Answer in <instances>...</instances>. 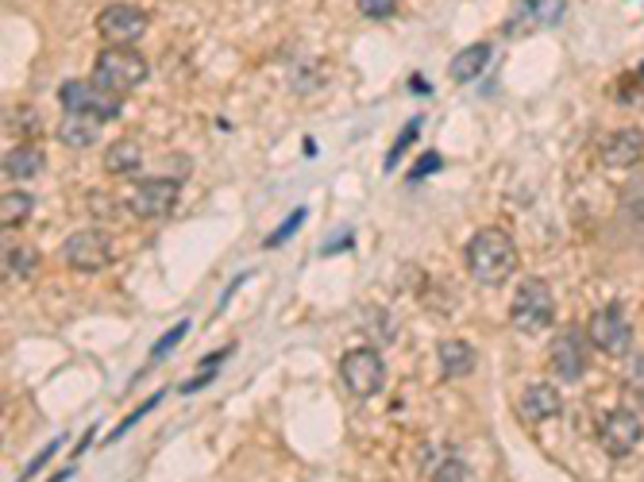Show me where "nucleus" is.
<instances>
[{"instance_id":"nucleus-16","label":"nucleus","mask_w":644,"mask_h":482,"mask_svg":"<svg viewBox=\"0 0 644 482\" xmlns=\"http://www.w3.org/2000/svg\"><path fill=\"white\" fill-rule=\"evenodd\" d=\"M58 140H62L70 151H90V148H97V143H101V120H93V116L66 113V120L58 124Z\"/></svg>"},{"instance_id":"nucleus-32","label":"nucleus","mask_w":644,"mask_h":482,"mask_svg":"<svg viewBox=\"0 0 644 482\" xmlns=\"http://www.w3.org/2000/svg\"><path fill=\"white\" fill-rule=\"evenodd\" d=\"M58 448H62V440H50V444H47V448H43V451H39V456H35V459H32V463H27V467H24V479H32V474H39V471H43V467H47V463H50V456H55V451H58Z\"/></svg>"},{"instance_id":"nucleus-1","label":"nucleus","mask_w":644,"mask_h":482,"mask_svg":"<svg viewBox=\"0 0 644 482\" xmlns=\"http://www.w3.org/2000/svg\"><path fill=\"white\" fill-rule=\"evenodd\" d=\"M467 270H471V279L479 286H502L517 274V244L510 239V232L502 228H479L471 239H467Z\"/></svg>"},{"instance_id":"nucleus-23","label":"nucleus","mask_w":644,"mask_h":482,"mask_svg":"<svg viewBox=\"0 0 644 482\" xmlns=\"http://www.w3.org/2000/svg\"><path fill=\"white\" fill-rule=\"evenodd\" d=\"M421 128H424V116H413V120L401 128V136L394 140V148H390V155H386V171H394V166L401 163V155H406L409 148H413V140L421 136Z\"/></svg>"},{"instance_id":"nucleus-26","label":"nucleus","mask_w":644,"mask_h":482,"mask_svg":"<svg viewBox=\"0 0 644 482\" xmlns=\"http://www.w3.org/2000/svg\"><path fill=\"white\" fill-rule=\"evenodd\" d=\"M625 393L636 398V405H644V352L633 355L625 367Z\"/></svg>"},{"instance_id":"nucleus-13","label":"nucleus","mask_w":644,"mask_h":482,"mask_svg":"<svg viewBox=\"0 0 644 482\" xmlns=\"http://www.w3.org/2000/svg\"><path fill=\"white\" fill-rule=\"evenodd\" d=\"M644 158V131L641 128H621L602 143V163L610 171H633Z\"/></svg>"},{"instance_id":"nucleus-8","label":"nucleus","mask_w":644,"mask_h":482,"mask_svg":"<svg viewBox=\"0 0 644 482\" xmlns=\"http://www.w3.org/2000/svg\"><path fill=\"white\" fill-rule=\"evenodd\" d=\"M587 336L602 355H625L633 343V325L625 317V305L610 302L587 320Z\"/></svg>"},{"instance_id":"nucleus-17","label":"nucleus","mask_w":644,"mask_h":482,"mask_svg":"<svg viewBox=\"0 0 644 482\" xmlns=\"http://www.w3.org/2000/svg\"><path fill=\"white\" fill-rule=\"evenodd\" d=\"M490 55H494L490 43H471V47H464L456 58H452V82H459V85L475 82V78L490 66Z\"/></svg>"},{"instance_id":"nucleus-22","label":"nucleus","mask_w":644,"mask_h":482,"mask_svg":"<svg viewBox=\"0 0 644 482\" xmlns=\"http://www.w3.org/2000/svg\"><path fill=\"white\" fill-rule=\"evenodd\" d=\"M4 128L16 131V136H43V120L35 116V108H27V105L4 113Z\"/></svg>"},{"instance_id":"nucleus-24","label":"nucleus","mask_w":644,"mask_h":482,"mask_svg":"<svg viewBox=\"0 0 644 482\" xmlns=\"http://www.w3.org/2000/svg\"><path fill=\"white\" fill-rule=\"evenodd\" d=\"M90 209H93L97 221H120L124 213H131L128 201H116L113 193H97V189L90 193Z\"/></svg>"},{"instance_id":"nucleus-5","label":"nucleus","mask_w":644,"mask_h":482,"mask_svg":"<svg viewBox=\"0 0 644 482\" xmlns=\"http://www.w3.org/2000/svg\"><path fill=\"white\" fill-rule=\"evenodd\" d=\"M340 378L343 386H348L351 398H375L378 390L386 386V363L383 355L375 352V348H351V352H343L340 360Z\"/></svg>"},{"instance_id":"nucleus-2","label":"nucleus","mask_w":644,"mask_h":482,"mask_svg":"<svg viewBox=\"0 0 644 482\" xmlns=\"http://www.w3.org/2000/svg\"><path fill=\"white\" fill-rule=\"evenodd\" d=\"M151 74L148 58L139 55L136 47H105L93 62V82L113 97H128L136 85H143Z\"/></svg>"},{"instance_id":"nucleus-21","label":"nucleus","mask_w":644,"mask_h":482,"mask_svg":"<svg viewBox=\"0 0 644 482\" xmlns=\"http://www.w3.org/2000/svg\"><path fill=\"white\" fill-rule=\"evenodd\" d=\"M35 270H39V251L27 244H9L4 247V274L12 279H32Z\"/></svg>"},{"instance_id":"nucleus-28","label":"nucleus","mask_w":644,"mask_h":482,"mask_svg":"<svg viewBox=\"0 0 644 482\" xmlns=\"http://www.w3.org/2000/svg\"><path fill=\"white\" fill-rule=\"evenodd\" d=\"M186 332H189V320H178V325H174L171 332H166V340H159L155 348H151V363L163 360V355H171L174 348H178V343L186 340Z\"/></svg>"},{"instance_id":"nucleus-25","label":"nucleus","mask_w":644,"mask_h":482,"mask_svg":"<svg viewBox=\"0 0 644 482\" xmlns=\"http://www.w3.org/2000/svg\"><path fill=\"white\" fill-rule=\"evenodd\" d=\"M433 482H471V474H467V463L459 456H452V451H444L441 463L433 467Z\"/></svg>"},{"instance_id":"nucleus-20","label":"nucleus","mask_w":644,"mask_h":482,"mask_svg":"<svg viewBox=\"0 0 644 482\" xmlns=\"http://www.w3.org/2000/svg\"><path fill=\"white\" fill-rule=\"evenodd\" d=\"M35 213V197L24 193V189H12V193H4V201H0V221H4V228H20V224H27Z\"/></svg>"},{"instance_id":"nucleus-6","label":"nucleus","mask_w":644,"mask_h":482,"mask_svg":"<svg viewBox=\"0 0 644 482\" xmlns=\"http://www.w3.org/2000/svg\"><path fill=\"white\" fill-rule=\"evenodd\" d=\"M62 259L70 262V267H74L78 274H101V270L113 267V259H116L113 236H108V232H101V228H82V232H74V236L66 239Z\"/></svg>"},{"instance_id":"nucleus-30","label":"nucleus","mask_w":644,"mask_h":482,"mask_svg":"<svg viewBox=\"0 0 644 482\" xmlns=\"http://www.w3.org/2000/svg\"><path fill=\"white\" fill-rule=\"evenodd\" d=\"M436 171H444V158L436 155V151H429V155L417 158V166L409 171V181H424L429 174H436Z\"/></svg>"},{"instance_id":"nucleus-27","label":"nucleus","mask_w":644,"mask_h":482,"mask_svg":"<svg viewBox=\"0 0 644 482\" xmlns=\"http://www.w3.org/2000/svg\"><path fill=\"white\" fill-rule=\"evenodd\" d=\"M305 213H309V209H294V213H290V221H282V224H278V228L267 236V247H282L285 239L294 236V232L305 224Z\"/></svg>"},{"instance_id":"nucleus-7","label":"nucleus","mask_w":644,"mask_h":482,"mask_svg":"<svg viewBox=\"0 0 644 482\" xmlns=\"http://www.w3.org/2000/svg\"><path fill=\"white\" fill-rule=\"evenodd\" d=\"M58 105H62L66 113L93 116V120L108 124V120H116V116H120L124 97L105 93L97 82H66L62 90H58Z\"/></svg>"},{"instance_id":"nucleus-10","label":"nucleus","mask_w":644,"mask_h":482,"mask_svg":"<svg viewBox=\"0 0 644 482\" xmlns=\"http://www.w3.org/2000/svg\"><path fill=\"white\" fill-rule=\"evenodd\" d=\"M641 440H644V425H641V418H636V409H625V405L610 409L602 418V425H598V444H602L613 459L633 456V451L641 448Z\"/></svg>"},{"instance_id":"nucleus-12","label":"nucleus","mask_w":644,"mask_h":482,"mask_svg":"<svg viewBox=\"0 0 644 482\" xmlns=\"http://www.w3.org/2000/svg\"><path fill=\"white\" fill-rule=\"evenodd\" d=\"M517 409H522V418L529 425H545V421L560 418L563 413V398L552 383H529L517 398Z\"/></svg>"},{"instance_id":"nucleus-11","label":"nucleus","mask_w":644,"mask_h":482,"mask_svg":"<svg viewBox=\"0 0 644 482\" xmlns=\"http://www.w3.org/2000/svg\"><path fill=\"white\" fill-rule=\"evenodd\" d=\"M97 32L108 47H136L148 35V12L136 4H108L97 16Z\"/></svg>"},{"instance_id":"nucleus-33","label":"nucleus","mask_w":644,"mask_h":482,"mask_svg":"<svg viewBox=\"0 0 644 482\" xmlns=\"http://www.w3.org/2000/svg\"><path fill=\"white\" fill-rule=\"evenodd\" d=\"M343 247H351V232H348V236H336L332 244L325 247V255H336V251H343Z\"/></svg>"},{"instance_id":"nucleus-14","label":"nucleus","mask_w":644,"mask_h":482,"mask_svg":"<svg viewBox=\"0 0 644 482\" xmlns=\"http://www.w3.org/2000/svg\"><path fill=\"white\" fill-rule=\"evenodd\" d=\"M567 12V0H522L517 16L506 24L510 35L525 32V27H555Z\"/></svg>"},{"instance_id":"nucleus-34","label":"nucleus","mask_w":644,"mask_h":482,"mask_svg":"<svg viewBox=\"0 0 644 482\" xmlns=\"http://www.w3.org/2000/svg\"><path fill=\"white\" fill-rule=\"evenodd\" d=\"M641 78H644V66H641Z\"/></svg>"},{"instance_id":"nucleus-31","label":"nucleus","mask_w":644,"mask_h":482,"mask_svg":"<svg viewBox=\"0 0 644 482\" xmlns=\"http://www.w3.org/2000/svg\"><path fill=\"white\" fill-rule=\"evenodd\" d=\"M159 401H163V393H155V398H148V405H143V409H136V413H131V418H128V421H124V425H120V428H116V433H113V436H108V440H120V436H124V433H128V428H131V425H136V421H143V418H148V413H151V409H155V405H159Z\"/></svg>"},{"instance_id":"nucleus-4","label":"nucleus","mask_w":644,"mask_h":482,"mask_svg":"<svg viewBox=\"0 0 644 482\" xmlns=\"http://www.w3.org/2000/svg\"><path fill=\"white\" fill-rule=\"evenodd\" d=\"M548 367H552L555 378H563V383H583V375H587L590 367V336L583 332L579 325H563V332L552 340V348H548Z\"/></svg>"},{"instance_id":"nucleus-3","label":"nucleus","mask_w":644,"mask_h":482,"mask_svg":"<svg viewBox=\"0 0 644 482\" xmlns=\"http://www.w3.org/2000/svg\"><path fill=\"white\" fill-rule=\"evenodd\" d=\"M510 320H514V328L525 336L545 332V328L555 320L552 286H548L545 279H525L522 286H517L514 302H510Z\"/></svg>"},{"instance_id":"nucleus-19","label":"nucleus","mask_w":644,"mask_h":482,"mask_svg":"<svg viewBox=\"0 0 644 482\" xmlns=\"http://www.w3.org/2000/svg\"><path fill=\"white\" fill-rule=\"evenodd\" d=\"M139 166H143V151H139V143H131V140H116L113 148L105 151V171L108 174H136Z\"/></svg>"},{"instance_id":"nucleus-15","label":"nucleus","mask_w":644,"mask_h":482,"mask_svg":"<svg viewBox=\"0 0 644 482\" xmlns=\"http://www.w3.org/2000/svg\"><path fill=\"white\" fill-rule=\"evenodd\" d=\"M479 363L475 348L467 340H444L436 348V367H441V378H467Z\"/></svg>"},{"instance_id":"nucleus-9","label":"nucleus","mask_w":644,"mask_h":482,"mask_svg":"<svg viewBox=\"0 0 644 482\" xmlns=\"http://www.w3.org/2000/svg\"><path fill=\"white\" fill-rule=\"evenodd\" d=\"M182 197V181L174 178H143L136 181L128 197V209L139 216V221H163V216L174 213V204Z\"/></svg>"},{"instance_id":"nucleus-29","label":"nucleus","mask_w":644,"mask_h":482,"mask_svg":"<svg viewBox=\"0 0 644 482\" xmlns=\"http://www.w3.org/2000/svg\"><path fill=\"white\" fill-rule=\"evenodd\" d=\"M367 20H394L398 16V0H355Z\"/></svg>"},{"instance_id":"nucleus-18","label":"nucleus","mask_w":644,"mask_h":482,"mask_svg":"<svg viewBox=\"0 0 644 482\" xmlns=\"http://www.w3.org/2000/svg\"><path fill=\"white\" fill-rule=\"evenodd\" d=\"M43 163H47V158H43V151L35 148V143H20V148H12L9 155H4V178L27 181L43 171Z\"/></svg>"}]
</instances>
